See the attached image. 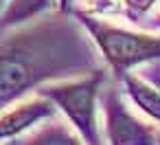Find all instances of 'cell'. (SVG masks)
I'll use <instances>...</instances> for the list:
<instances>
[{
    "label": "cell",
    "instance_id": "obj_10",
    "mask_svg": "<svg viewBox=\"0 0 160 145\" xmlns=\"http://www.w3.org/2000/svg\"><path fill=\"white\" fill-rule=\"evenodd\" d=\"M123 5L127 7V11H129L134 18H138V16L147 13V11L156 5V0H123Z\"/></svg>",
    "mask_w": 160,
    "mask_h": 145
},
{
    "label": "cell",
    "instance_id": "obj_6",
    "mask_svg": "<svg viewBox=\"0 0 160 145\" xmlns=\"http://www.w3.org/2000/svg\"><path fill=\"white\" fill-rule=\"evenodd\" d=\"M123 81H125V88H127V95L132 97V101L147 117H151L153 121H160V90L129 73L123 75Z\"/></svg>",
    "mask_w": 160,
    "mask_h": 145
},
{
    "label": "cell",
    "instance_id": "obj_1",
    "mask_svg": "<svg viewBox=\"0 0 160 145\" xmlns=\"http://www.w3.org/2000/svg\"><path fill=\"white\" fill-rule=\"evenodd\" d=\"M90 60L83 35L68 20H44L0 44V110L29 88L81 70Z\"/></svg>",
    "mask_w": 160,
    "mask_h": 145
},
{
    "label": "cell",
    "instance_id": "obj_12",
    "mask_svg": "<svg viewBox=\"0 0 160 145\" xmlns=\"http://www.w3.org/2000/svg\"><path fill=\"white\" fill-rule=\"evenodd\" d=\"M149 79H153V81H156V84L160 86V77H156V75H149Z\"/></svg>",
    "mask_w": 160,
    "mask_h": 145
},
{
    "label": "cell",
    "instance_id": "obj_8",
    "mask_svg": "<svg viewBox=\"0 0 160 145\" xmlns=\"http://www.w3.org/2000/svg\"><path fill=\"white\" fill-rule=\"evenodd\" d=\"M27 145H81V143L75 138V134L66 125L55 123V125H46L40 132H35L27 141Z\"/></svg>",
    "mask_w": 160,
    "mask_h": 145
},
{
    "label": "cell",
    "instance_id": "obj_3",
    "mask_svg": "<svg viewBox=\"0 0 160 145\" xmlns=\"http://www.w3.org/2000/svg\"><path fill=\"white\" fill-rule=\"evenodd\" d=\"M103 75L97 73L92 77H83L77 81H64L53 84L48 88H42L40 95L55 101L72 121V125L81 132L88 145H99V130H97V92Z\"/></svg>",
    "mask_w": 160,
    "mask_h": 145
},
{
    "label": "cell",
    "instance_id": "obj_9",
    "mask_svg": "<svg viewBox=\"0 0 160 145\" xmlns=\"http://www.w3.org/2000/svg\"><path fill=\"white\" fill-rule=\"evenodd\" d=\"M88 9L92 13H114L121 9L116 0H88Z\"/></svg>",
    "mask_w": 160,
    "mask_h": 145
},
{
    "label": "cell",
    "instance_id": "obj_15",
    "mask_svg": "<svg viewBox=\"0 0 160 145\" xmlns=\"http://www.w3.org/2000/svg\"><path fill=\"white\" fill-rule=\"evenodd\" d=\"M5 3H7V0H0V7H2V5H5Z\"/></svg>",
    "mask_w": 160,
    "mask_h": 145
},
{
    "label": "cell",
    "instance_id": "obj_2",
    "mask_svg": "<svg viewBox=\"0 0 160 145\" xmlns=\"http://www.w3.org/2000/svg\"><path fill=\"white\" fill-rule=\"evenodd\" d=\"M81 22L92 33L94 42L99 44L108 64L121 75H125L136 64L160 60V38L158 35H145V33L118 29L108 22H99L90 16L88 18L81 16Z\"/></svg>",
    "mask_w": 160,
    "mask_h": 145
},
{
    "label": "cell",
    "instance_id": "obj_5",
    "mask_svg": "<svg viewBox=\"0 0 160 145\" xmlns=\"http://www.w3.org/2000/svg\"><path fill=\"white\" fill-rule=\"evenodd\" d=\"M53 112H55L53 103L44 95H40L35 99H27V101H22L18 106H11L7 112L0 114V138L20 134L29 125L42 121L44 117H51Z\"/></svg>",
    "mask_w": 160,
    "mask_h": 145
},
{
    "label": "cell",
    "instance_id": "obj_4",
    "mask_svg": "<svg viewBox=\"0 0 160 145\" xmlns=\"http://www.w3.org/2000/svg\"><path fill=\"white\" fill-rule=\"evenodd\" d=\"M105 134L110 145H156V134L151 127L140 123L121 101V97L110 90L105 95Z\"/></svg>",
    "mask_w": 160,
    "mask_h": 145
},
{
    "label": "cell",
    "instance_id": "obj_11",
    "mask_svg": "<svg viewBox=\"0 0 160 145\" xmlns=\"http://www.w3.org/2000/svg\"><path fill=\"white\" fill-rule=\"evenodd\" d=\"M59 5H62V9H68V5H70V0H59Z\"/></svg>",
    "mask_w": 160,
    "mask_h": 145
},
{
    "label": "cell",
    "instance_id": "obj_7",
    "mask_svg": "<svg viewBox=\"0 0 160 145\" xmlns=\"http://www.w3.org/2000/svg\"><path fill=\"white\" fill-rule=\"evenodd\" d=\"M51 7V0H11L0 27H11V24H20L33 16H38L40 11Z\"/></svg>",
    "mask_w": 160,
    "mask_h": 145
},
{
    "label": "cell",
    "instance_id": "obj_14",
    "mask_svg": "<svg viewBox=\"0 0 160 145\" xmlns=\"http://www.w3.org/2000/svg\"><path fill=\"white\" fill-rule=\"evenodd\" d=\"M156 141H158V145H160V132H158V134H156Z\"/></svg>",
    "mask_w": 160,
    "mask_h": 145
},
{
    "label": "cell",
    "instance_id": "obj_13",
    "mask_svg": "<svg viewBox=\"0 0 160 145\" xmlns=\"http://www.w3.org/2000/svg\"><path fill=\"white\" fill-rule=\"evenodd\" d=\"M156 24H158V27H160V13H158V18H156Z\"/></svg>",
    "mask_w": 160,
    "mask_h": 145
}]
</instances>
